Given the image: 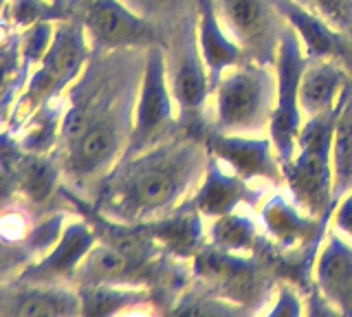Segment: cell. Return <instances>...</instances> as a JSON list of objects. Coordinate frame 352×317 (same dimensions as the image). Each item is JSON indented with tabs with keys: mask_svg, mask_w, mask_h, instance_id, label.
Here are the masks:
<instances>
[{
	"mask_svg": "<svg viewBox=\"0 0 352 317\" xmlns=\"http://www.w3.org/2000/svg\"><path fill=\"white\" fill-rule=\"evenodd\" d=\"M209 155L212 152L203 141L174 137L121 159L104 190V207L124 221L172 212L198 177H203Z\"/></svg>",
	"mask_w": 352,
	"mask_h": 317,
	"instance_id": "obj_1",
	"label": "cell"
},
{
	"mask_svg": "<svg viewBox=\"0 0 352 317\" xmlns=\"http://www.w3.org/2000/svg\"><path fill=\"white\" fill-rule=\"evenodd\" d=\"M132 91L126 82L121 89H95L73 106L64 124L66 172L77 181L97 179L124 157L132 135Z\"/></svg>",
	"mask_w": 352,
	"mask_h": 317,
	"instance_id": "obj_2",
	"label": "cell"
},
{
	"mask_svg": "<svg viewBox=\"0 0 352 317\" xmlns=\"http://www.w3.org/2000/svg\"><path fill=\"white\" fill-rule=\"evenodd\" d=\"M344 104L341 93L335 108L311 117L297 135L300 152L282 163L284 177L295 203L313 216H328L335 203L333 194V133Z\"/></svg>",
	"mask_w": 352,
	"mask_h": 317,
	"instance_id": "obj_3",
	"label": "cell"
},
{
	"mask_svg": "<svg viewBox=\"0 0 352 317\" xmlns=\"http://www.w3.org/2000/svg\"><path fill=\"white\" fill-rule=\"evenodd\" d=\"M216 130L229 135L258 133L271 122L278 80L262 62L229 69L216 86Z\"/></svg>",
	"mask_w": 352,
	"mask_h": 317,
	"instance_id": "obj_4",
	"label": "cell"
},
{
	"mask_svg": "<svg viewBox=\"0 0 352 317\" xmlns=\"http://www.w3.org/2000/svg\"><path fill=\"white\" fill-rule=\"evenodd\" d=\"M275 64H278V91H275V106L271 113L269 130L275 155L282 163H286L295 157L297 135L302 130L300 82L306 67L300 36H295L293 29L280 31V47Z\"/></svg>",
	"mask_w": 352,
	"mask_h": 317,
	"instance_id": "obj_5",
	"label": "cell"
},
{
	"mask_svg": "<svg viewBox=\"0 0 352 317\" xmlns=\"http://www.w3.org/2000/svg\"><path fill=\"white\" fill-rule=\"evenodd\" d=\"M174 95L170 89L168 71H165V53L161 45L148 47L146 67H143L135 126L128 141V148L121 159L135 157L139 152L165 139L170 124L174 122Z\"/></svg>",
	"mask_w": 352,
	"mask_h": 317,
	"instance_id": "obj_6",
	"label": "cell"
},
{
	"mask_svg": "<svg viewBox=\"0 0 352 317\" xmlns=\"http://www.w3.org/2000/svg\"><path fill=\"white\" fill-rule=\"evenodd\" d=\"M84 23L93 45L99 49L161 45L154 25L132 14L121 0H93L86 9Z\"/></svg>",
	"mask_w": 352,
	"mask_h": 317,
	"instance_id": "obj_7",
	"label": "cell"
},
{
	"mask_svg": "<svg viewBox=\"0 0 352 317\" xmlns=\"http://www.w3.org/2000/svg\"><path fill=\"white\" fill-rule=\"evenodd\" d=\"M220 16L251 60L262 64L273 62L278 53H273L275 42V20L273 0H218Z\"/></svg>",
	"mask_w": 352,
	"mask_h": 317,
	"instance_id": "obj_8",
	"label": "cell"
},
{
	"mask_svg": "<svg viewBox=\"0 0 352 317\" xmlns=\"http://www.w3.org/2000/svg\"><path fill=\"white\" fill-rule=\"evenodd\" d=\"M205 144L214 157L223 159L229 163L234 172L240 179H269L273 183H278L284 177L282 170V161H275L273 141L269 139H256V137H247V135H229V133H220L214 130L209 133Z\"/></svg>",
	"mask_w": 352,
	"mask_h": 317,
	"instance_id": "obj_9",
	"label": "cell"
},
{
	"mask_svg": "<svg viewBox=\"0 0 352 317\" xmlns=\"http://www.w3.org/2000/svg\"><path fill=\"white\" fill-rule=\"evenodd\" d=\"M168 80L181 117L194 119L201 115L207 97L214 89L196 36H187L172 53Z\"/></svg>",
	"mask_w": 352,
	"mask_h": 317,
	"instance_id": "obj_10",
	"label": "cell"
},
{
	"mask_svg": "<svg viewBox=\"0 0 352 317\" xmlns=\"http://www.w3.org/2000/svg\"><path fill=\"white\" fill-rule=\"evenodd\" d=\"M196 40H198V49H201V56L207 64L212 89H216L220 78H223L229 69L251 60L240 42L231 40L225 34L223 25L218 23V12H216L214 0H198Z\"/></svg>",
	"mask_w": 352,
	"mask_h": 317,
	"instance_id": "obj_11",
	"label": "cell"
},
{
	"mask_svg": "<svg viewBox=\"0 0 352 317\" xmlns=\"http://www.w3.org/2000/svg\"><path fill=\"white\" fill-rule=\"evenodd\" d=\"M273 5L278 9V14H282L293 25V29L302 34L311 60L330 58V60H344V64H352V51L344 36L330 31L326 23H322L317 16L308 14L295 0H273Z\"/></svg>",
	"mask_w": 352,
	"mask_h": 317,
	"instance_id": "obj_12",
	"label": "cell"
},
{
	"mask_svg": "<svg viewBox=\"0 0 352 317\" xmlns=\"http://www.w3.org/2000/svg\"><path fill=\"white\" fill-rule=\"evenodd\" d=\"M247 201L249 203L258 201V192L247 188L245 179H240L238 174L231 177V174L220 170L218 159H209L205 170V181L192 201L194 212L205 216H225L234 212V207L238 203H247Z\"/></svg>",
	"mask_w": 352,
	"mask_h": 317,
	"instance_id": "obj_13",
	"label": "cell"
},
{
	"mask_svg": "<svg viewBox=\"0 0 352 317\" xmlns=\"http://www.w3.org/2000/svg\"><path fill=\"white\" fill-rule=\"evenodd\" d=\"M348 86L346 71L330 58H317L306 62L300 82V106L302 113L315 117L335 108L341 93Z\"/></svg>",
	"mask_w": 352,
	"mask_h": 317,
	"instance_id": "obj_14",
	"label": "cell"
},
{
	"mask_svg": "<svg viewBox=\"0 0 352 317\" xmlns=\"http://www.w3.org/2000/svg\"><path fill=\"white\" fill-rule=\"evenodd\" d=\"M317 282L328 302L352 315V245L330 234L317 265Z\"/></svg>",
	"mask_w": 352,
	"mask_h": 317,
	"instance_id": "obj_15",
	"label": "cell"
},
{
	"mask_svg": "<svg viewBox=\"0 0 352 317\" xmlns=\"http://www.w3.org/2000/svg\"><path fill=\"white\" fill-rule=\"evenodd\" d=\"M139 258L115 245H99L88 249L82 265H77V278L84 284H121L135 276L141 267Z\"/></svg>",
	"mask_w": 352,
	"mask_h": 317,
	"instance_id": "obj_16",
	"label": "cell"
},
{
	"mask_svg": "<svg viewBox=\"0 0 352 317\" xmlns=\"http://www.w3.org/2000/svg\"><path fill=\"white\" fill-rule=\"evenodd\" d=\"M352 192V86L344 89V104L333 133V194L335 201Z\"/></svg>",
	"mask_w": 352,
	"mask_h": 317,
	"instance_id": "obj_17",
	"label": "cell"
},
{
	"mask_svg": "<svg viewBox=\"0 0 352 317\" xmlns=\"http://www.w3.org/2000/svg\"><path fill=\"white\" fill-rule=\"evenodd\" d=\"M11 315H69L80 313V300L69 291L58 289H29L18 293L14 306L9 309Z\"/></svg>",
	"mask_w": 352,
	"mask_h": 317,
	"instance_id": "obj_18",
	"label": "cell"
},
{
	"mask_svg": "<svg viewBox=\"0 0 352 317\" xmlns=\"http://www.w3.org/2000/svg\"><path fill=\"white\" fill-rule=\"evenodd\" d=\"M212 238L218 249H227V251L249 249L253 245V240H256V227L245 216L225 214L218 216V221L214 223Z\"/></svg>",
	"mask_w": 352,
	"mask_h": 317,
	"instance_id": "obj_19",
	"label": "cell"
},
{
	"mask_svg": "<svg viewBox=\"0 0 352 317\" xmlns=\"http://www.w3.org/2000/svg\"><path fill=\"white\" fill-rule=\"evenodd\" d=\"M264 221H267L271 232L282 238L284 243H295L300 236H306L311 232V221H304V218L291 210L282 199H275L267 205L264 210Z\"/></svg>",
	"mask_w": 352,
	"mask_h": 317,
	"instance_id": "obj_20",
	"label": "cell"
},
{
	"mask_svg": "<svg viewBox=\"0 0 352 317\" xmlns=\"http://www.w3.org/2000/svg\"><path fill=\"white\" fill-rule=\"evenodd\" d=\"M22 183L25 190L33 196V199H47L55 185V168L49 161L42 159H31L25 168H22Z\"/></svg>",
	"mask_w": 352,
	"mask_h": 317,
	"instance_id": "obj_21",
	"label": "cell"
},
{
	"mask_svg": "<svg viewBox=\"0 0 352 317\" xmlns=\"http://www.w3.org/2000/svg\"><path fill=\"white\" fill-rule=\"evenodd\" d=\"M335 225L344 234L352 236V192H348L346 196H341V205H339L337 216H335Z\"/></svg>",
	"mask_w": 352,
	"mask_h": 317,
	"instance_id": "obj_22",
	"label": "cell"
},
{
	"mask_svg": "<svg viewBox=\"0 0 352 317\" xmlns=\"http://www.w3.org/2000/svg\"><path fill=\"white\" fill-rule=\"evenodd\" d=\"M0 240H3V238H0ZM16 262H18V254H14L11 247L0 243V271L9 269L11 265H16Z\"/></svg>",
	"mask_w": 352,
	"mask_h": 317,
	"instance_id": "obj_23",
	"label": "cell"
}]
</instances>
